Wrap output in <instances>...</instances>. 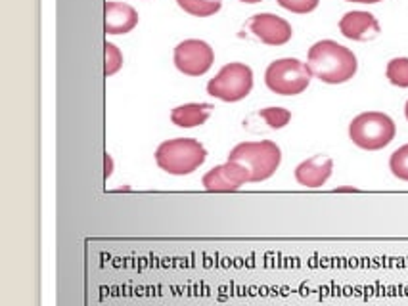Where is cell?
Here are the masks:
<instances>
[{
  "label": "cell",
  "instance_id": "obj_1",
  "mask_svg": "<svg viewBox=\"0 0 408 306\" xmlns=\"http://www.w3.org/2000/svg\"><path fill=\"white\" fill-rule=\"evenodd\" d=\"M307 65L313 76L322 83L341 84L353 79L359 61L347 46H341L336 40H318L308 48Z\"/></svg>",
  "mask_w": 408,
  "mask_h": 306
},
{
  "label": "cell",
  "instance_id": "obj_2",
  "mask_svg": "<svg viewBox=\"0 0 408 306\" xmlns=\"http://www.w3.org/2000/svg\"><path fill=\"white\" fill-rule=\"evenodd\" d=\"M207 157L205 147L194 138H173L155 150V163L167 175L186 176L203 165Z\"/></svg>",
  "mask_w": 408,
  "mask_h": 306
},
{
  "label": "cell",
  "instance_id": "obj_3",
  "mask_svg": "<svg viewBox=\"0 0 408 306\" xmlns=\"http://www.w3.org/2000/svg\"><path fill=\"white\" fill-rule=\"evenodd\" d=\"M228 161H236L242 167L247 168L251 184L265 182L282 163V152L278 144L272 140H261V142H242L228 155Z\"/></svg>",
  "mask_w": 408,
  "mask_h": 306
},
{
  "label": "cell",
  "instance_id": "obj_4",
  "mask_svg": "<svg viewBox=\"0 0 408 306\" xmlns=\"http://www.w3.org/2000/svg\"><path fill=\"white\" fill-rule=\"evenodd\" d=\"M397 127L389 115L382 111H364L349 124V138L364 152H379L391 144Z\"/></svg>",
  "mask_w": 408,
  "mask_h": 306
},
{
  "label": "cell",
  "instance_id": "obj_5",
  "mask_svg": "<svg viewBox=\"0 0 408 306\" xmlns=\"http://www.w3.org/2000/svg\"><path fill=\"white\" fill-rule=\"evenodd\" d=\"M313 73L307 63L295 58H282L270 63L265 71V83L280 96H297L311 84Z\"/></svg>",
  "mask_w": 408,
  "mask_h": 306
},
{
  "label": "cell",
  "instance_id": "obj_6",
  "mask_svg": "<svg viewBox=\"0 0 408 306\" xmlns=\"http://www.w3.org/2000/svg\"><path fill=\"white\" fill-rule=\"evenodd\" d=\"M253 88V71L246 63H228L224 65L207 83V92L213 98L223 102H240Z\"/></svg>",
  "mask_w": 408,
  "mask_h": 306
},
{
  "label": "cell",
  "instance_id": "obj_7",
  "mask_svg": "<svg viewBox=\"0 0 408 306\" xmlns=\"http://www.w3.org/2000/svg\"><path fill=\"white\" fill-rule=\"evenodd\" d=\"M213 61H215L213 48L207 42L198 40V38L182 40L175 48V65L180 73H185L188 76L205 75L213 65Z\"/></svg>",
  "mask_w": 408,
  "mask_h": 306
},
{
  "label": "cell",
  "instance_id": "obj_8",
  "mask_svg": "<svg viewBox=\"0 0 408 306\" xmlns=\"http://www.w3.org/2000/svg\"><path fill=\"white\" fill-rule=\"evenodd\" d=\"M201 184L207 191L215 193H226V191H236L246 184H251L249 172L246 167H242L236 161H226L223 165H217L209 172L203 175Z\"/></svg>",
  "mask_w": 408,
  "mask_h": 306
},
{
  "label": "cell",
  "instance_id": "obj_9",
  "mask_svg": "<svg viewBox=\"0 0 408 306\" xmlns=\"http://www.w3.org/2000/svg\"><path fill=\"white\" fill-rule=\"evenodd\" d=\"M247 29L261 42L269 46H282L292 38V25L284 17L274 14H257L247 22Z\"/></svg>",
  "mask_w": 408,
  "mask_h": 306
},
{
  "label": "cell",
  "instance_id": "obj_10",
  "mask_svg": "<svg viewBox=\"0 0 408 306\" xmlns=\"http://www.w3.org/2000/svg\"><path fill=\"white\" fill-rule=\"evenodd\" d=\"M339 31L351 40H372L379 35V23L370 12L353 10L339 19Z\"/></svg>",
  "mask_w": 408,
  "mask_h": 306
},
{
  "label": "cell",
  "instance_id": "obj_11",
  "mask_svg": "<svg viewBox=\"0 0 408 306\" xmlns=\"http://www.w3.org/2000/svg\"><path fill=\"white\" fill-rule=\"evenodd\" d=\"M334 172V161L328 155H313L295 167V180L305 188H322Z\"/></svg>",
  "mask_w": 408,
  "mask_h": 306
},
{
  "label": "cell",
  "instance_id": "obj_12",
  "mask_svg": "<svg viewBox=\"0 0 408 306\" xmlns=\"http://www.w3.org/2000/svg\"><path fill=\"white\" fill-rule=\"evenodd\" d=\"M106 33L108 35H125L136 27L139 14L125 2H106Z\"/></svg>",
  "mask_w": 408,
  "mask_h": 306
},
{
  "label": "cell",
  "instance_id": "obj_13",
  "mask_svg": "<svg viewBox=\"0 0 408 306\" xmlns=\"http://www.w3.org/2000/svg\"><path fill=\"white\" fill-rule=\"evenodd\" d=\"M211 111H213L211 104H186L171 111V121L182 129H194L207 121Z\"/></svg>",
  "mask_w": 408,
  "mask_h": 306
},
{
  "label": "cell",
  "instance_id": "obj_14",
  "mask_svg": "<svg viewBox=\"0 0 408 306\" xmlns=\"http://www.w3.org/2000/svg\"><path fill=\"white\" fill-rule=\"evenodd\" d=\"M177 2L186 14L196 17H209L217 14L223 6V0H177Z\"/></svg>",
  "mask_w": 408,
  "mask_h": 306
},
{
  "label": "cell",
  "instance_id": "obj_15",
  "mask_svg": "<svg viewBox=\"0 0 408 306\" xmlns=\"http://www.w3.org/2000/svg\"><path fill=\"white\" fill-rule=\"evenodd\" d=\"M385 75L389 83L399 86V88H408V58H395L387 63Z\"/></svg>",
  "mask_w": 408,
  "mask_h": 306
},
{
  "label": "cell",
  "instance_id": "obj_16",
  "mask_svg": "<svg viewBox=\"0 0 408 306\" xmlns=\"http://www.w3.org/2000/svg\"><path fill=\"white\" fill-rule=\"evenodd\" d=\"M259 117L262 119V122L269 127V129H284L288 122L292 121V113L284 109V107H265L259 111Z\"/></svg>",
  "mask_w": 408,
  "mask_h": 306
},
{
  "label": "cell",
  "instance_id": "obj_17",
  "mask_svg": "<svg viewBox=\"0 0 408 306\" xmlns=\"http://www.w3.org/2000/svg\"><path fill=\"white\" fill-rule=\"evenodd\" d=\"M389 168L395 178L402 182H408V144L400 145L397 152L391 153L389 157Z\"/></svg>",
  "mask_w": 408,
  "mask_h": 306
},
{
  "label": "cell",
  "instance_id": "obj_18",
  "mask_svg": "<svg viewBox=\"0 0 408 306\" xmlns=\"http://www.w3.org/2000/svg\"><path fill=\"white\" fill-rule=\"evenodd\" d=\"M123 65V54L111 42H106V76L116 75Z\"/></svg>",
  "mask_w": 408,
  "mask_h": 306
},
{
  "label": "cell",
  "instance_id": "obj_19",
  "mask_svg": "<svg viewBox=\"0 0 408 306\" xmlns=\"http://www.w3.org/2000/svg\"><path fill=\"white\" fill-rule=\"evenodd\" d=\"M318 2L320 0H278L280 6L293 14H311L316 10Z\"/></svg>",
  "mask_w": 408,
  "mask_h": 306
},
{
  "label": "cell",
  "instance_id": "obj_20",
  "mask_svg": "<svg viewBox=\"0 0 408 306\" xmlns=\"http://www.w3.org/2000/svg\"><path fill=\"white\" fill-rule=\"evenodd\" d=\"M109 175H111V157H109V153H106V172H104V176L109 178Z\"/></svg>",
  "mask_w": 408,
  "mask_h": 306
},
{
  "label": "cell",
  "instance_id": "obj_21",
  "mask_svg": "<svg viewBox=\"0 0 408 306\" xmlns=\"http://www.w3.org/2000/svg\"><path fill=\"white\" fill-rule=\"evenodd\" d=\"M347 2H361V4H376V2H382V0H347Z\"/></svg>",
  "mask_w": 408,
  "mask_h": 306
},
{
  "label": "cell",
  "instance_id": "obj_22",
  "mask_svg": "<svg viewBox=\"0 0 408 306\" xmlns=\"http://www.w3.org/2000/svg\"><path fill=\"white\" fill-rule=\"evenodd\" d=\"M240 2H246V4H257V2H261V0H240Z\"/></svg>",
  "mask_w": 408,
  "mask_h": 306
},
{
  "label": "cell",
  "instance_id": "obj_23",
  "mask_svg": "<svg viewBox=\"0 0 408 306\" xmlns=\"http://www.w3.org/2000/svg\"><path fill=\"white\" fill-rule=\"evenodd\" d=\"M405 115H407V121H408V102H407V106H405Z\"/></svg>",
  "mask_w": 408,
  "mask_h": 306
}]
</instances>
